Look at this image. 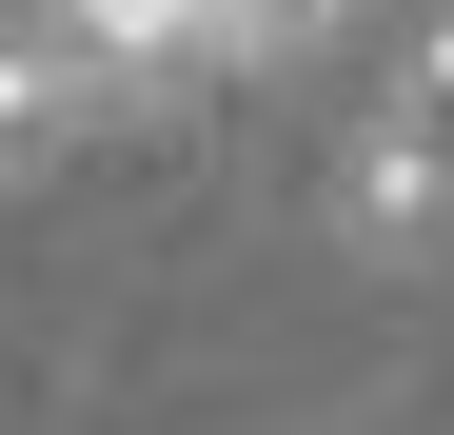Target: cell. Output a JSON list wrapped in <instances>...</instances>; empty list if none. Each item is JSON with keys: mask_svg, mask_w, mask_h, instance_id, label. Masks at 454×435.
<instances>
[{"mask_svg": "<svg viewBox=\"0 0 454 435\" xmlns=\"http://www.w3.org/2000/svg\"><path fill=\"white\" fill-rule=\"evenodd\" d=\"M336 218H356V257H434V238H454V20L395 59V99L356 119V178H336Z\"/></svg>", "mask_w": 454, "mask_h": 435, "instance_id": "6da1fadb", "label": "cell"}, {"mask_svg": "<svg viewBox=\"0 0 454 435\" xmlns=\"http://www.w3.org/2000/svg\"><path fill=\"white\" fill-rule=\"evenodd\" d=\"M99 99H119V80H99V59L59 40V20H40V40H0V178H40L59 138L99 119Z\"/></svg>", "mask_w": 454, "mask_h": 435, "instance_id": "7a4b0ae2", "label": "cell"}, {"mask_svg": "<svg viewBox=\"0 0 454 435\" xmlns=\"http://www.w3.org/2000/svg\"><path fill=\"white\" fill-rule=\"evenodd\" d=\"M59 40L99 80H178V59H217V0H59Z\"/></svg>", "mask_w": 454, "mask_h": 435, "instance_id": "3957f363", "label": "cell"}, {"mask_svg": "<svg viewBox=\"0 0 454 435\" xmlns=\"http://www.w3.org/2000/svg\"><path fill=\"white\" fill-rule=\"evenodd\" d=\"M317 20H336V0H217V59H296Z\"/></svg>", "mask_w": 454, "mask_h": 435, "instance_id": "277c9868", "label": "cell"}]
</instances>
